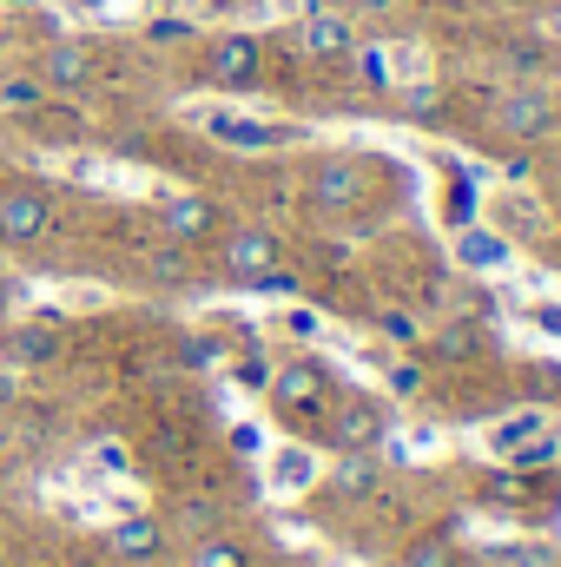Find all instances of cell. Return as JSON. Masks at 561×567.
Instances as JSON below:
<instances>
[{
	"instance_id": "obj_1",
	"label": "cell",
	"mask_w": 561,
	"mask_h": 567,
	"mask_svg": "<svg viewBox=\"0 0 561 567\" xmlns=\"http://www.w3.org/2000/svg\"><path fill=\"white\" fill-rule=\"evenodd\" d=\"M205 80L225 86V93H252V86L265 80V40L245 33V27L212 33V47H205Z\"/></svg>"
},
{
	"instance_id": "obj_2",
	"label": "cell",
	"mask_w": 561,
	"mask_h": 567,
	"mask_svg": "<svg viewBox=\"0 0 561 567\" xmlns=\"http://www.w3.org/2000/svg\"><path fill=\"white\" fill-rule=\"evenodd\" d=\"M310 212H324V218H337V212H350L364 192H370V165L357 158V152H330V158H317L310 165Z\"/></svg>"
},
{
	"instance_id": "obj_3",
	"label": "cell",
	"mask_w": 561,
	"mask_h": 567,
	"mask_svg": "<svg viewBox=\"0 0 561 567\" xmlns=\"http://www.w3.org/2000/svg\"><path fill=\"white\" fill-rule=\"evenodd\" d=\"M384 435H390V410H384L377 396H337L330 416H324V442H330L337 455H350V449H384Z\"/></svg>"
},
{
	"instance_id": "obj_4",
	"label": "cell",
	"mask_w": 561,
	"mask_h": 567,
	"mask_svg": "<svg viewBox=\"0 0 561 567\" xmlns=\"http://www.w3.org/2000/svg\"><path fill=\"white\" fill-rule=\"evenodd\" d=\"M272 403H278L290 423H310V416H324V410H330V370H324L317 357H297V363H284L278 377H272Z\"/></svg>"
},
{
	"instance_id": "obj_5",
	"label": "cell",
	"mask_w": 561,
	"mask_h": 567,
	"mask_svg": "<svg viewBox=\"0 0 561 567\" xmlns=\"http://www.w3.org/2000/svg\"><path fill=\"white\" fill-rule=\"evenodd\" d=\"M53 231V198L40 185H0V245H40Z\"/></svg>"
},
{
	"instance_id": "obj_6",
	"label": "cell",
	"mask_w": 561,
	"mask_h": 567,
	"mask_svg": "<svg viewBox=\"0 0 561 567\" xmlns=\"http://www.w3.org/2000/svg\"><path fill=\"white\" fill-rule=\"evenodd\" d=\"M218 265H225V278L258 284L265 271H278V265H284L278 231H265V225H238V231H225V245H218Z\"/></svg>"
},
{
	"instance_id": "obj_7",
	"label": "cell",
	"mask_w": 561,
	"mask_h": 567,
	"mask_svg": "<svg viewBox=\"0 0 561 567\" xmlns=\"http://www.w3.org/2000/svg\"><path fill=\"white\" fill-rule=\"evenodd\" d=\"M496 133L516 140V145L549 140V133H555V100H549L542 86H509V93L496 100Z\"/></svg>"
},
{
	"instance_id": "obj_8",
	"label": "cell",
	"mask_w": 561,
	"mask_h": 567,
	"mask_svg": "<svg viewBox=\"0 0 561 567\" xmlns=\"http://www.w3.org/2000/svg\"><path fill=\"white\" fill-rule=\"evenodd\" d=\"M159 225H165V238L172 245H198V238H212V225H218V212H212V198H165L159 205Z\"/></svg>"
},
{
	"instance_id": "obj_9",
	"label": "cell",
	"mask_w": 561,
	"mask_h": 567,
	"mask_svg": "<svg viewBox=\"0 0 561 567\" xmlns=\"http://www.w3.org/2000/svg\"><path fill=\"white\" fill-rule=\"evenodd\" d=\"M304 53H310V60H350V53H357L350 13H310V20H304Z\"/></svg>"
},
{
	"instance_id": "obj_10",
	"label": "cell",
	"mask_w": 561,
	"mask_h": 567,
	"mask_svg": "<svg viewBox=\"0 0 561 567\" xmlns=\"http://www.w3.org/2000/svg\"><path fill=\"white\" fill-rule=\"evenodd\" d=\"M40 80H47V86H60V93L86 86V80H93V47H80V40H60V47L40 60Z\"/></svg>"
},
{
	"instance_id": "obj_11",
	"label": "cell",
	"mask_w": 561,
	"mask_h": 567,
	"mask_svg": "<svg viewBox=\"0 0 561 567\" xmlns=\"http://www.w3.org/2000/svg\"><path fill=\"white\" fill-rule=\"evenodd\" d=\"M106 548H113L120 561H159V548H165V528H159L152 515H126V522L106 535Z\"/></svg>"
},
{
	"instance_id": "obj_12",
	"label": "cell",
	"mask_w": 561,
	"mask_h": 567,
	"mask_svg": "<svg viewBox=\"0 0 561 567\" xmlns=\"http://www.w3.org/2000/svg\"><path fill=\"white\" fill-rule=\"evenodd\" d=\"M384 482V462H377V449H350L344 462H337V475H330V488L337 495H370Z\"/></svg>"
},
{
	"instance_id": "obj_13",
	"label": "cell",
	"mask_w": 561,
	"mask_h": 567,
	"mask_svg": "<svg viewBox=\"0 0 561 567\" xmlns=\"http://www.w3.org/2000/svg\"><path fill=\"white\" fill-rule=\"evenodd\" d=\"M205 133H212V140H225V145H245V152H258V145H278V140H284L278 126H258V120H232V113H212V120H205Z\"/></svg>"
},
{
	"instance_id": "obj_14",
	"label": "cell",
	"mask_w": 561,
	"mask_h": 567,
	"mask_svg": "<svg viewBox=\"0 0 561 567\" xmlns=\"http://www.w3.org/2000/svg\"><path fill=\"white\" fill-rule=\"evenodd\" d=\"M456 258H462L469 271H502V265H509V245H502L496 231H462V238H456Z\"/></svg>"
},
{
	"instance_id": "obj_15",
	"label": "cell",
	"mask_w": 561,
	"mask_h": 567,
	"mask_svg": "<svg viewBox=\"0 0 561 567\" xmlns=\"http://www.w3.org/2000/svg\"><path fill=\"white\" fill-rule=\"evenodd\" d=\"M7 357H13V363H53V357H60V337H53L47 323L13 330V337H7Z\"/></svg>"
},
{
	"instance_id": "obj_16",
	"label": "cell",
	"mask_w": 561,
	"mask_h": 567,
	"mask_svg": "<svg viewBox=\"0 0 561 567\" xmlns=\"http://www.w3.org/2000/svg\"><path fill=\"white\" fill-rule=\"evenodd\" d=\"M192 567H252V555H245L238 542H225V535H205V542L192 548Z\"/></svg>"
},
{
	"instance_id": "obj_17",
	"label": "cell",
	"mask_w": 561,
	"mask_h": 567,
	"mask_svg": "<svg viewBox=\"0 0 561 567\" xmlns=\"http://www.w3.org/2000/svg\"><path fill=\"white\" fill-rule=\"evenodd\" d=\"M272 475H278V488H304V482H310V455H304V449H284Z\"/></svg>"
},
{
	"instance_id": "obj_18",
	"label": "cell",
	"mask_w": 561,
	"mask_h": 567,
	"mask_svg": "<svg viewBox=\"0 0 561 567\" xmlns=\"http://www.w3.org/2000/svg\"><path fill=\"white\" fill-rule=\"evenodd\" d=\"M404 113H410V120H436V113H442V93H436V86H404Z\"/></svg>"
},
{
	"instance_id": "obj_19",
	"label": "cell",
	"mask_w": 561,
	"mask_h": 567,
	"mask_svg": "<svg viewBox=\"0 0 561 567\" xmlns=\"http://www.w3.org/2000/svg\"><path fill=\"white\" fill-rule=\"evenodd\" d=\"M47 86L40 80H0V106H40Z\"/></svg>"
},
{
	"instance_id": "obj_20",
	"label": "cell",
	"mask_w": 561,
	"mask_h": 567,
	"mask_svg": "<svg viewBox=\"0 0 561 567\" xmlns=\"http://www.w3.org/2000/svg\"><path fill=\"white\" fill-rule=\"evenodd\" d=\"M404 567H456V555H449V542H417L404 555Z\"/></svg>"
},
{
	"instance_id": "obj_21",
	"label": "cell",
	"mask_w": 561,
	"mask_h": 567,
	"mask_svg": "<svg viewBox=\"0 0 561 567\" xmlns=\"http://www.w3.org/2000/svg\"><path fill=\"white\" fill-rule=\"evenodd\" d=\"M555 455H561L555 435H542V442H522V449H516V462H522V468H549Z\"/></svg>"
},
{
	"instance_id": "obj_22",
	"label": "cell",
	"mask_w": 561,
	"mask_h": 567,
	"mask_svg": "<svg viewBox=\"0 0 561 567\" xmlns=\"http://www.w3.org/2000/svg\"><path fill=\"white\" fill-rule=\"evenodd\" d=\"M357 66H364V80H370V86H390V53L364 47V53H357Z\"/></svg>"
},
{
	"instance_id": "obj_23",
	"label": "cell",
	"mask_w": 561,
	"mask_h": 567,
	"mask_svg": "<svg viewBox=\"0 0 561 567\" xmlns=\"http://www.w3.org/2000/svg\"><path fill=\"white\" fill-rule=\"evenodd\" d=\"M185 363H198V370H205V363H218V343H212V337H198V343H185Z\"/></svg>"
},
{
	"instance_id": "obj_24",
	"label": "cell",
	"mask_w": 561,
	"mask_h": 567,
	"mask_svg": "<svg viewBox=\"0 0 561 567\" xmlns=\"http://www.w3.org/2000/svg\"><path fill=\"white\" fill-rule=\"evenodd\" d=\"M509 561H516V567H555V555H549V548H516Z\"/></svg>"
},
{
	"instance_id": "obj_25",
	"label": "cell",
	"mask_w": 561,
	"mask_h": 567,
	"mask_svg": "<svg viewBox=\"0 0 561 567\" xmlns=\"http://www.w3.org/2000/svg\"><path fill=\"white\" fill-rule=\"evenodd\" d=\"M489 495H496V502H516L522 488H516V475H496V482H489Z\"/></svg>"
},
{
	"instance_id": "obj_26",
	"label": "cell",
	"mask_w": 561,
	"mask_h": 567,
	"mask_svg": "<svg viewBox=\"0 0 561 567\" xmlns=\"http://www.w3.org/2000/svg\"><path fill=\"white\" fill-rule=\"evenodd\" d=\"M397 0H350V13H390Z\"/></svg>"
},
{
	"instance_id": "obj_27",
	"label": "cell",
	"mask_w": 561,
	"mask_h": 567,
	"mask_svg": "<svg viewBox=\"0 0 561 567\" xmlns=\"http://www.w3.org/2000/svg\"><path fill=\"white\" fill-rule=\"evenodd\" d=\"M7 7H27V0H7Z\"/></svg>"
},
{
	"instance_id": "obj_28",
	"label": "cell",
	"mask_w": 561,
	"mask_h": 567,
	"mask_svg": "<svg viewBox=\"0 0 561 567\" xmlns=\"http://www.w3.org/2000/svg\"><path fill=\"white\" fill-rule=\"evenodd\" d=\"M0 310H7V290H0Z\"/></svg>"
},
{
	"instance_id": "obj_29",
	"label": "cell",
	"mask_w": 561,
	"mask_h": 567,
	"mask_svg": "<svg viewBox=\"0 0 561 567\" xmlns=\"http://www.w3.org/2000/svg\"><path fill=\"white\" fill-rule=\"evenodd\" d=\"M555 567H561V555H555Z\"/></svg>"
},
{
	"instance_id": "obj_30",
	"label": "cell",
	"mask_w": 561,
	"mask_h": 567,
	"mask_svg": "<svg viewBox=\"0 0 561 567\" xmlns=\"http://www.w3.org/2000/svg\"><path fill=\"white\" fill-rule=\"evenodd\" d=\"M0 567H7V561H0Z\"/></svg>"
}]
</instances>
